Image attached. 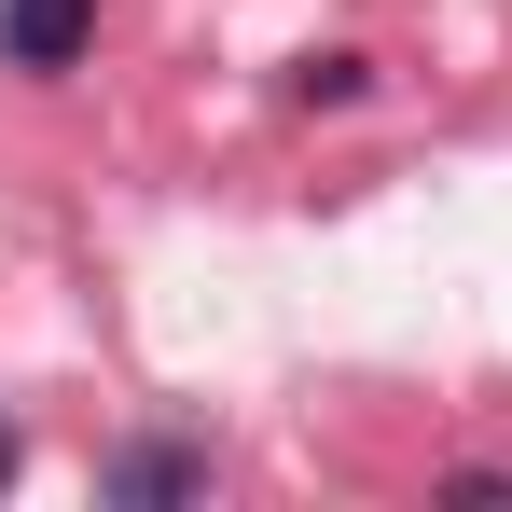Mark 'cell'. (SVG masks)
<instances>
[{
	"label": "cell",
	"instance_id": "3",
	"mask_svg": "<svg viewBox=\"0 0 512 512\" xmlns=\"http://www.w3.org/2000/svg\"><path fill=\"white\" fill-rule=\"evenodd\" d=\"M0 485H14V429H0Z\"/></svg>",
	"mask_w": 512,
	"mask_h": 512
},
{
	"label": "cell",
	"instance_id": "2",
	"mask_svg": "<svg viewBox=\"0 0 512 512\" xmlns=\"http://www.w3.org/2000/svg\"><path fill=\"white\" fill-rule=\"evenodd\" d=\"M97 485L111 499H208V443H125Z\"/></svg>",
	"mask_w": 512,
	"mask_h": 512
},
{
	"label": "cell",
	"instance_id": "1",
	"mask_svg": "<svg viewBox=\"0 0 512 512\" xmlns=\"http://www.w3.org/2000/svg\"><path fill=\"white\" fill-rule=\"evenodd\" d=\"M97 0H0V70H84Z\"/></svg>",
	"mask_w": 512,
	"mask_h": 512
}]
</instances>
